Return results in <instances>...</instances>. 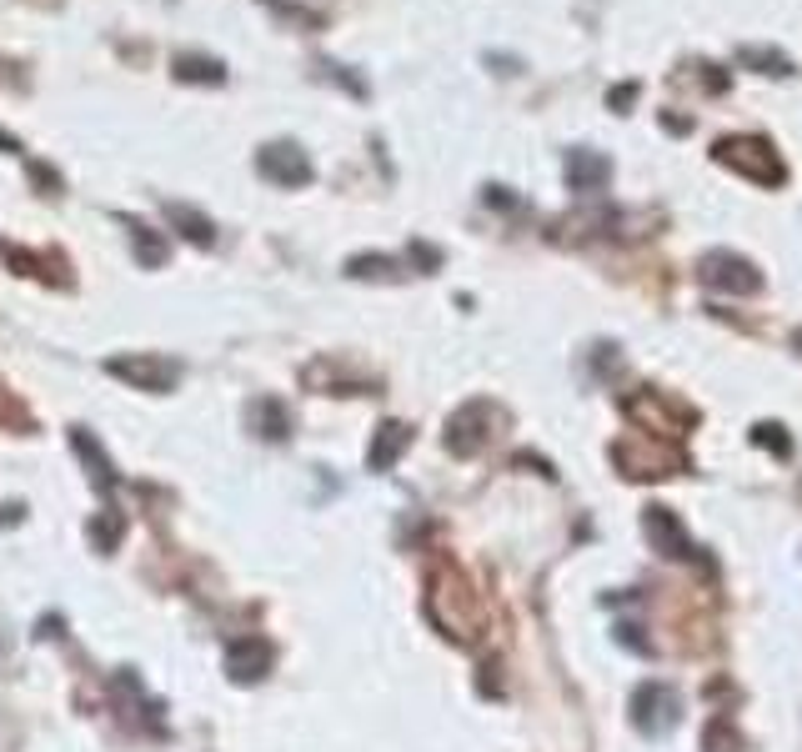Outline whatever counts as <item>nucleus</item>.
Masks as SVG:
<instances>
[{"label":"nucleus","mask_w":802,"mask_h":752,"mask_svg":"<svg viewBox=\"0 0 802 752\" xmlns=\"http://www.w3.org/2000/svg\"><path fill=\"white\" fill-rule=\"evenodd\" d=\"M176 71H181L186 80H221V76H226L216 61H196V55H191V61L181 55V61H176Z\"/></svg>","instance_id":"6e6552de"},{"label":"nucleus","mask_w":802,"mask_h":752,"mask_svg":"<svg viewBox=\"0 0 802 752\" xmlns=\"http://www.w3.org/2000/svg\"><path fill=\"white\" fill-rule=\"evenodd\" d=\"M401 447H406V427H381V437L372 447V467H391L401 456Z\"/></svg>","instance_id":"423d86ee"},{"label":"nucleus","mask_w":802,"mask_h":752,"mask_svg":"<svg viewBox=\"0 0 802 752\" xmlns=\"http://www.w3.org/2000/svg\"><path fill=\"white\" fill-rule=\"evenodd\" d=\"M71 441H76V452H80V456H86V462H91V467H96L91 477L101 481V487H111V481H116V477H111V462H105V456L96 452V441L86 437V431H71Z\"/></svg>","instance_id":"0eeeda50"},{"label":"nucleus","mask_w":802,"mask_h":752,"mask_svg":"<svg viewBox=\"0 0 802 752\" xmlns=\"http://www.w3.org/2000/svg\"><path fill=\"white\" fill-rule=\"evenodd\" d=\"M266 667H272V648H266L261 637H236L231 648H226V673H231L236 682H256Z\"/></svg>","instance_id":"7ed1b4c3"},{"label":"nucleus","mask_w":802,"mask_h":752,"mask_svg":"<svg viewBox=\"0 0 802 752\" xmlns=\"http://www.w3.org/2000/svg\"><path fill=\"white\" fill-rule=\"evenodd\" d=\"M166 216L176 221V226H181V236H191L196 247H211V241H216V236H211V231H216V226H211L206 216H196L191 206H181V201H171V206H166Z\"/></svg>","instance_id":"39448f33"},{"label":"nucleus","mask_w":802,"mask_h":752,"mask_svg":"<svg viewBox=\"0 0 802 752\" xmlns=\"http://www.w3.org/2000/svg\"><path fill=\"white\" fill-rule=\"evenodd\" d=\"M673 713H677V698L667 688H642L637 692V727L642 732H662V727H673Z\"/></svg>","instance_id":"20e7f679"},{"label":"nucleus","mask_w":802,"mask_h":752,"mask_svg":"<svg viewBox=\"0 0 802 752\" xmlns=\"http://www.w3.org/2000/svg\"><path fill=\"white\" fill-rule=\"evenodd\" d=\"M111 376H121V381H130V387H146V391H171L176 387V376H181V366L176 362H151V356H116V362H111Z\"/></svg>","instance_id":"f03ea898"},{"label":"nucleus","mask_w":802,"mask_h":752,"mask_svg":"<svg viewBox=\"0 0 802 752\" xmlns=\"http://www.w3.org/2000/svg\"><path fill=\"white\" fill-rule=\"evenodd\" d=\"M256 166H261V176H266V181H276V186H306V181H311L306 151H297L291 141L266 146V151L256 156Z\"/></svg>","instance_id":"f257e3e1"}]
</instances>
